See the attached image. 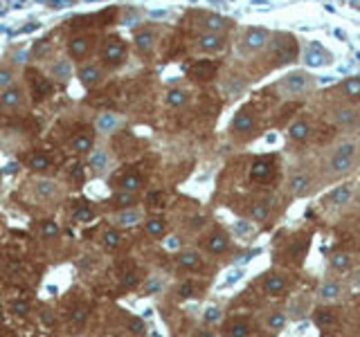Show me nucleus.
<instances>
[{"label":"nucleus","instance_id":"14","mask_svg":"<svg viewBox=\"0 0 360 337\" xmlns=\"http://www.w3.org/2000/svg\"><path fill=\"white\" fill-rule=\"evenodd\" d=\"M288 187H290V191H293L295 196H299V193H304V191H306V187H309V175H306V173H295L293 178H290Z\"/></svg>","mask_w":360,"mask_h":337},{"label":"nucleus","instance_id":"16","mask_svg":"<svg viewBox=\"0 0 360 337\" xmlns=\"http://www.w3.org/2000/svg\"><path fill=\"white\" fill-rule=\"evenodd\" d=\"M90 50V41L88 38H72L70 41V54L77 56V59H81V56H86Z\"/></svg>","mask_w":360,"mask_h":337},{"label":"nucleus","instance_id":"35","mask_svg":"<svg viewBox=\"0 0 360 337\" xmlns=\"http://www.w3.org/2000/svg\"><path fill=\"white\" fill-rule=\"evenodd\" d=\"M72 146H75V151H90V137H86V135H79V137H75V142H72Z\"/></svg>","mask_w":360,"mask_h":337},{"label":"nucleus","instance_id":"42","mask_svg":"<svg viewBox=\"0 0 360 337\" xmlns=\"http://www.w3.org/2000/svg\"><path fill=\"white\" fill-rule=\"evenodd\" d=\"M194 290H196V288H194V283H192V281H187V283H183V286H180L178 295L183 297V299H187V297H192V295H194Z\"/></svg>","mask_w":360,"mask_h":337},{"label":"nucleus","instance_id":"50","mask_svg":"<svg viewBox=\"0 0 360 337\" xmlns=\"http://www.w3.org/2000/svg\"><path fill=\"white\" fill-rule=\"evenodd\" d=\"M14 313L25 315V313H27V304H25V301H16V304H14Z\"/></svg>","mask_w":360,"mask_h":337},{"label":"nucleus","instance_id":"3","mask_svg":"<svg viewBox=\"0 0 360 337\" xmlns=\"http://www.w3.org/2000/svg\"><path fill=\"white\" fill-rule=\"evenodd\" d=\"M311 85V79L306 75H302V72H295V75H288L284 79V88L288 90L290 94H299L304 92V90H309Z\"/></svg>","mask_w":360,"mask_h":337},{"label":"nucleus","instance_id":"2","mask_svg":"<svg viewBox=\"0 0 360 337\" xmlns=\"http://www.w3.org/2000/svg\"><path fill=\"white\" fill-rule=\"evenodd\" d=\"M216 63L214 61H196L192 68H189V77L196 81H207L216 75Z\"/></svg>","mask_w":360,"mask_h":337},{"label":"nucleus","instance_id":"56","mask_svg":"<svg viewBox=\"0 0 360 337\" xmlns=\"http://www.w3.org/2000/svg\"><path fill=\"white\" fill-rule=\"evenodd\" d=\"M72 319H75V322H84V310H77Z\"/></svg>","mask_w":360,"mask_h":337},{"label":"nucleus","instance_id":"26","mask_svg":"<svg viewBox=\"0 0 360 337\" xmlns=\"http://www.w3.org/2000/svg\"><path fill=\"white\" fill-rule=\"evenodd\" d=\"M135 45H137V50H142V52L151 50V45H153V34L151 32H140L135 36Z\"/></svg>","mask_w":360,"mask_h":337},{"label":"nucleus","instance_id":"31","mask_svg":"<svg viewBox=\"0 0 360 337\" xmlns=\"http://www.w3.org/2000/svg\"><path fill=\"white\" fill-rule=\"evenodd\" d=\"M167 101L171 103V106H183V103L187 101V94H185L183 90H171V92L167 94Z\"/></svg>","mask_w":360,"mask_h":337},{"label":"nucleus","instance_id":"22","mask_svg":"<svg viewBox=\"0 0 360 337\" xmlns=\"http://www.w3.org/2000/svg\"><path fill=\"white\" fill-rule=\"evenodd\" d=\"M79 77H81V81H84L86 85H93V84H97L99 81V70L95 66H88V68H84V70L79 72Z\"/></svg>","mask_w":360,"mask_h":337},{"label":"nucleus","instance_id":"9","mask_svg":"<svg viewBox=\"0 0 360 337\" xmlns=\"http://www.w3.org/2000/svg\"><path fill=\"white\" fill-rule=\"evenodd\" d=\"M250 173H252L254 180H268L272 175V162L270 160H257Z\"/></svg>","mask_w":360,"mask_h":337},{"label":"nucleus","instance_id":"24","mask_svg":"<svg viewBox=\"0 0 360 337\" xmlns=\"http://www.w3.org/2000/svg\"><path fill=\"white\" fill-rule=\"evenodd\" d=\"M331 265L336 267V270H349V265H351V256H349V254H345V252L333 254V256H331Z\"/></svg>","mask_w":360,"mask_h":337},{"label":"nucleus","instance_id":"10","mask_svg":"<svg viewBox=\"0 0 360 337\" xmlns=\"http://www.w3.org/2000/svg\"><path fill=\"white\" fill-rule=\"evenodd\" d=\"M198 43H201V50H205V52H216L223 47V38H221L219 34H203Z\"/></svg>","mask_w":360,"mask_h":337},{"label":"nucleus","instance_id":"28","mask_svg":"<svg viewBox=\"0 0 360 337\" xmlns=\"http://www.w3.org/2000/svg\"><path fill=\"white\" fill-rule=\"evenodd\" d=\"M120 241H122V239H120V234H117L115 230H108L106 234H104V248H106V250H115L117 245H120Z\"/></svg>","mask_w":360,"mask_h":337},{"label":"nucleus","instance_id":"4","mask_svg":"<svg viewBox=\"0 0 360 337\" xmlns=\"http://www.w3.org/2000/svg\"><path fill=\"white\" fill-rule=\"evenodd\" d=\"M124 43L120 38H111V41L104 45V61L106 63H120L124 59Z\"/></svg>","mask_w":360,"mask_h":337},{"label":"nucleus","instance_id":"40","mask_svg":"<svg viewBox=\"0 0 360 337\" xmlns=\"http://www.w3.org/2000/svg\"><path fill=\"white\" fill-rule=\"evenodd\" d=\"M54 72H56V77H59V79H66V77L70 75V63H68V61H61L59 66L54 68Z\"/></svg>","mask_w":360,"mask_h":337},{"label":"nucleus","instance_id":"18","mask_svg":"<svg viewBox=\"0 0 360 337\" xmlns=\"http://www.w3.org/2000/svg\"><path fill=\"white\" fill-rule=\"evenodd\" d=\"M18 101H20V90L18 88H9V90H5L2 92V97H0V103L5 108H14V106H18Z\"/></svg>","mask_w":360,"mask_h":337},{"label":"nucleus","instance_id":"49","mask_svg":"<svg viewBox=\"0 0 360 337\" xmlns=\"http://www.w3.org/2000/svg\"><path fill=\"white\" fill-rule=\"evenodd\" d=\"M164 200V196L160 191H153V193H149V202H153V205H158L160 207V202Z\"/></svg>","mask_w":360,"mask_h":337},{"label":"nucleus","instance_id":"33","mask_svg":"<svg viewBox=\"0 0 360 337\" xmlns=\"http://www.w3.org/2000/svg\"><path fill=\"white\" fill-rule=\"evenodd\" d=\"M146 232H149L151 236H160L164 232V223L162 220H149V223H146Z\"/></svg>","mask_w":360,"mask_h":337},{"label":"nucleus","instance_id":"52","mask_svg":"<svg viewBox=\"0 0 360 337\" xmlns=\"http://www.w3.org/2000/svg\"><path fill=\"white\" fill-rule=\"evenodd\" d=\"M135 283H137L135 274H124V286H135Z\"/></svg>","mask_w":360,"mask_h":337},{"label":"nucleus","instance_id":"8","mask_svg":"<svg viewBox=\"0 0 360 337\" xmlns=\"http://www.w3.org/2000/svg\"><path fill=\"white\" fill-rule=\"evenodd\" d=\"M252 126H254V115L250 110H241L237 115V119H234V131H239V133H248V131H252Z\"/></svg>","mask_w":360,"mask_h":337},{"label":"nucleus","instance_id":"51","mask_svg":"<svg viewBox=\"0 0 360 337\" xmlns=\"http://www.w3.org/2000/svg\"><path fill=\"white\" fill-rule=\"evenodd\" d=\"M239 279H241V272L237 270V272H232V274H230L228 279H225V283H223V286H232L234 281H239Z\"/></svg>","mask_w":360,"mask_h":337},{"label":"nucleus","instance_id":"48","mask_svg":"<svg viewBox=\"0 0 360 337\" xmlns=\"http://www.w3.org/2000/svg\"><path fill=\"white\" fill-rule=\"evenodd\" d=\"M309 63H311V66H318V63H322V56H320L315 50H311L309 52Z\"/></svg>","mask_w":360,"mask_h":337},{"label":"nucleus","instance_id":"12","mask_svg":"<svg viewBox=\"0 0 360 337\" xmlns=\"http://www.w3.org/2000/svg\"><path fill=\"white\" fill-rule=\"evenodd\" d=\"M115 223L120 225V227H131V225L140 223V211L137 209H124L122 214L115 216Z\"/></svg>","mask_w":360,"mask_h":337},{"label":"nucleus","instance_id":"34","mask_svg":"<svg viewBox=\"0 0 360 337\" xmlns=\"http://www.w3.org/2000/svg\"><path fill=\"white\" fill-rule=\"evenodd\" d=\"M345 90L349 97H360V79H349L345 84Z\"/></svg>","mask_w":360,"mask_h":337},{"label":"nucleus","instance_id":"54","mask_svg":"<svg viewBox=\"0 0 360 337\" xmlns=\"http://www.w3.org/2000/svg\"><path fill=\"white\" fill-rule=\"evenodd\" d=\"M167 248H169V250H178V248H180V241H178L176 236H173V239L167 241Z\"/></svg>","mask_w":360,"mask_h":337},{"label":"nucleus","instance_id":"7","mask_svg":"<svg viewBox=\"0 0 360 337\" xmlns=\"http://www.w3.org/2000/svg\"><path fill=\"white\" fill-rule=\"evenodd\" d=\"M351 196H354L351 184H340V187H336L331 193H329V200H331L333 205H347V202L351 200Z\"/></svg>","mask_w":360,"mask_h":337},{"label":"nucleus","instance_id":"17","mask_svg":"<svg viewBox=\"0 0 360 337\" xmlns=\"http://www.w3.org/2000/svg\"><path fill=\"white\" fill-rule=\"evenodd\" d=\"M36 193H38V198H43V200L54 198L56 196V184L52 182V180H41V182L36 184Z\"/></svg>","mask_w":360,"mask_h":337},{"label":"nucleus","instance_id":"36","mask_svg":"<svg viewBox=\"0 0 360 337\" xmlns=\"http://www.w3.org/2000/svg\"><path fill=\"white\" fill-rule=\"evenodd\" d=\"M252 218L254 220H266L268 218V207L261 205V202H259V205H254L252 207Z\"/></svg>","mask_w":360,"mask_h":337},{"label":"nucleus","instance_id":"6","mask_svg":"<svg viewBox=\"0 0 360 337\" xmlns=\"http://www.w3.org/2000/svg\"><path fill=\"white\" fill-rule=\"evenodd\" d=\"M268 41V34L263 32V29H250L248 34H245L243 43L248 50H259V47H263Z\"/></svg>","mask_w":360,"mask_h":337},{"label":"nucleus","instance_id":"1","mask_svg":"<svg viewBox=\"0 0 360 337\" xmlns=\"http://www.w3.org/2000/svg\"><path fill=\"white\" fill-rule=\"evenodd\" d=\"M354 155H356V144L351 142H345L336 149V153L331 155L329 160V168H331L333 173H347L354 164Z\"/></svg>","mask_w":360,"mask_h":337},{"label":"nucleus","instance_id":"44","mask_svg":"<svg viewBox=\"0 0 360 337\" xmlns=\"http://www.w3.org/2000/svg\"><path fill=\"white\" fill-rule=\"evenodd\" d=\"M117 202L122 207H128V205H133V193L131 191H124V193H120L117 196Z\"/></svg>","mask_w":360,"mask_h":337},{"label":"nucleus","instance_id":"47","mask_svg":"<svg viewBox=\"0 0 360 337\" xmlns=\"http://www.w3.org/2000/svg\"><path fill=\"white\" fill-rule=\"evenodd\" d=\"M75 218H77V220H88V218H90V209H88V207H81V209H77V211H75Z\"/></svg>","mask_w":360,"mask_h":337},{"label":"nucleus","instance_id":"29","mask_svg":"<svg viewBox=\"0 0 360 337\" xmlns=\"http://www.w3.org/2000/svg\"><path fill=\"white\" fill-rule=\"evenodd\" d=\"M268 326H270L272 331H281V328L286 326V315L284 313H272L270 317H268Z\"/></svg>","mask_w":360,"mask_h":337},{"label":"nucleus","instance_id":"25","mask_svg":"<svg viewBox=\"0 0 360 337\" xmlns=\"http://www.w3.org/2000/svg\"><path fill=\"white\" fill-rule=\"evenodd\" d=\"M277 54H279L281 63L290 61V59L295 56V47H293V43H277Z\"/></svg>","mask_w":360,"mask_h":337},{"label":"nucleus","instance_id":"20","mask_svg":"<svg viewBox=\"0 0 360 337\" xmlns=\"http://www.w3.org/2000/svg\"><path fill=\"white\" fill-rule=\"evenodd\" d=\"M178 263H180L183 267H189V270H192V267L201 265V258H198L196 252H183L180 256H178Z\"/></svg>","mask_w":360,"mask_h":337},{"label":"nucleus","instance_id":"11","mask_svg":"<svg viewBox=\"0 0 360 337\" xmlns=\"http://www.w3.org/2000/svg\"><path fill=\"white\" fill-rule=\"evenodd\" d=\"M205 248H207V252H212V254H221L228 250V239H225L223 234H212L210 239H207Z\"/></svg>","mask_w":360,"mask_h":337},{"label":"nucleus","instance_id":"19","mask_svg":"<svg viewBox=\"0 0 360 337\" xmlns=\"http://www.w3.org/2000/svg\"><path fill=\"white\" fill-rule=\"evenodd\" d=\"M333 119H336V124H342V126H347V124H354V122H356V112L351 110V108H340V110H336Z\"/></svg>","mask_w":360,"mask_h":337},{"label":"nucleus","instance_id":"57","mask_svg":"<svg viewBox=\"0 0 360 337\" xmlns=\"http://www.w3.org/2000/svg\"><path fill=\"white\" fill-rule=\"evenodd\" d=\"M203 223H205V220H203V218H194V225H196V227H201Z\"/></svg>","mask_w":360,"mask_h":337},{"label":"nucleus","instance_id":"37","mask_svg":"<svg viewBox=\"0 0 360 337\" xmlns=\"http://www.w3.org/2000/svg\"><path fill=\"white\" fill-rule=\"evenodd\" d=\"M230 337H248V326L245 324H234L230 328Z\"/></svg>","mask_w":360,"mask_h":337},{"label":"nucleus","instance_id":"30","mask_svg":"<svg viewBox=\"0 0 360 337\" xmlns=\"http://www.w3.org/2000/svg\"><path fill=\"white\" fill-rule=\"evenodd\" d=\"M41 234H43V239H54V236L59 234V225H56L54 220H45L41 227Z\"/></svg>","mask_w":360,"mask_h":337},{"label":"nucleus","instance_id":"13","mask_svg":"<svg viewBox=\"0 0 360 337\" xmlns=\"http://www.w3.org/2000/svg\"><path fill=\"white\" fill-rule=\"evenodd\" d=\"M286 288V281H284V276L281 274H270L266 279V292L268 295H272V297H277V295H281V290Z\"/></svg>","mask_w":360,"mask_h":337},{"label":"nucleus","instance_id":"39","mask_svg":"<svg viewBox=\"0 0 360 337\" xmlns=\"http://www.w3.org/2000/svg\"><path fill=\"white\" fill-rule=\"evenodd\" d=\"M219 317H221V310L216 308V306H210V308L205 310V322L214 324V322H219Z\"/></svg>","mask_w":360,"mask_h":337},{"label":"nucleus","instance_id":"55","mask_svg":"<svg viewBox=\"0 0 360 337\" xmlns=\"http://www.w3.org/2000/svg\"><path fill=\"white\" fill-rule=\"evenodd\" d=\"M158 290H160V283H158V281H151V283H149V292H158Z\"/></svg>","mask_w":360,"mask_h":337},{"label":"nucleus","instance_id":"15","mask_svg":"<svg viewBox=\"0 0 360 337\" xmlns=\"http://www.w3.org/2000/svg\"><path fill=\"white\" fill-rule=\"evenodd\" d=\"M290 140H295V142H304L306 137L311 135V128H309V124L306 122H295L293 126H290Z\"/></svg>","mask_w":360,"mask_h":337},{"label":"nucleus","instance_id":"59","mask_svg":"<svg viewBox=\"0 0 360 337\" xmlns=\"http://www.w3.org/2000/svg\"><path fill=\"white\" fill-rule=\"evenodd\" d=\"M358 205H360V193H358Z\"/></svg>","mask_w":360,"mask_h":337},{"label":"nucleus","instance_id":"32","mask_svg":"<svg viewBox=\"0 0 360 337\" xmlns=\"http://www.w3.org/2000/svg\"><path fill=\"white\" fill-rule=\"evenodd\" d=\"M313 322L318 324V326H331V324H333V315L327 313V310H320V313H315Z\"/></svg>","mask_w":360,"mask_h":337},{"label":"nucleus","instance_id":"41","mask_svg":"<svg viewBox=\"0 0 360 337\" xmlns=\"http://www.w3.org/2000/svg\"><path fill=\"white\" fill-rule=\"evenodd\" d=\"M11 88V72L0 70V90H9Z\"/></svg>","mask_w":360,"mask_h":337},{"label":"nucleus","instance_id":"45","mask_svg":"<svg viewBox=\"0 0 360 337\" xmlns=\"http://www.w3.org/2000/svg\"><path fill=\"white\" fill-rule=\"evenodd\" d=\"M115 124H117V119L113 117V115H106V117H102V122H99V128H115Z\"/></svg>","mask_w":360,"mask_h":337},{"label":"nucleus","instance_id":"46","mask_svg":"<svg viewBox=\"0 0 360 337\" xmlns=\"http://www.w3.org/2000/svg\"><path fill=\"white\" fill-rule=\"evenodd\" d=\"M297 110V103H288V106H284V110L279 112V122H286V119L290 117V112Z\"/></svg>","mask_w":360,"mask_h":337},{"label":"nucleus","instance_id":"38","mask_svg":"<svg viewBox=\"0 0 360 337\" xmlns=\"http://www.w3.org/2000/svg\"><path fill=\"white\" fill-rule=\"evenodd\" d=\"M207 27H210L212 32H216V29H223V27H225V20L219 18V16H210V18H207Z\"/></svg>","mask_w":360,"mask_h":337},{"label":"nucleus","instance_id":"5","mask_svg":"<svg viewBox=\"0 0 360 337\" xmlns=\"http://www.w3.org/2000/svg\"><path fill=\"white\" fill-rule=\"evenodd\" d=\"M340 286H338L336 281H327V283H322L318 290V299L322 301V304H331V301H336L338 297H340Z\"/></svg>","mask_w":360,"mask_h":337},{"label":"nucleus","instance_id":"23","mask_svg":"<svg viewBox=\"0 0 360 337\" xmlns=\"http://www.w3.org/2000/svg\"><path fill=\"white\" fill-rule=\"evenodd\" d=\"M140 184H142L140 175H135V173H128V175H124V178H122V182H120V187H122L124 191H135V189H140Z\"/></svg>","mask_w":360,"mask_h":337},{"label":"nucleus","instance_id":"21","mask_svg":"<svg viewBox=\"0 0 360 337\" xmlns=\"http://www.w3.org/2000/svg\"><path fill=\"white\" fill-rule=\"evenodd\" d=\"M50 92H52V84L47 79H43L41 77V79L34 81V97L36 99H43L45 94H50Z\"/></svg>","mask_w":360,"mask_h":337},{"label":"nucleus","instance_id":"27","mask_svg":"<svg viewBox=\"0 0 360 337\" xmlns=\"http://www.w3.org/2000/svg\"><path fill=\"white\" fill-rule=\"evenodd\" d=\"M29 167H32L34 171H45V168H50V160H47L45 155H32V158H29Z\"/></svg>","mask_w":360,"mask_h":337},{"label":"nucleus","instance_id":"43","mask_svg":"<svg viewBox=\"0 0 360 337\" xmlns=\"http://www.w3.org/2000/svg\"><path fill=\"white\" fill-rule=\"evenodd\" d=\"M93 167L95 168H104V167H106V155H104L102 151H97V153L93 155Z\"/></svg>","mask_w":360,"mask_h":337},{"label":"nucleus","instance_id":"58","mask_svg":"<svg viewBox=\"0 0 360 337\" xmlns=\"http://www.w3.org/2000/svg\"><path fill=\"white\" fill-rule=\"evenodd\" d=\"M198 337H212V333H201Z\"/></svg>","mask_w":360,"mask_h":337},{"label":"nucleus","instance_id":"53","mask_svg":"<svg viewBox=\"0 0 360 337\" xmlns=\"http://www.w3.org/2000/svg\"><path fill=\"white\" fill-rule=\"evenodd\" d=\"M131 328H133V333H135V335H140V333H142V322H140V319H133Z\"/></svg>","mask_w":360,"mask_h":337}]
</instances>
